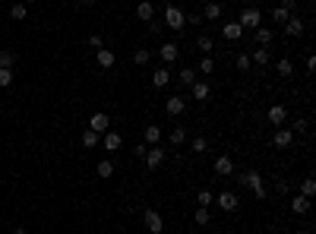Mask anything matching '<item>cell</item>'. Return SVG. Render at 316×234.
<instances>
[{
  "label": "cell",
  "instance_id": "1",
  "mask_svg": "<svg viewBox=\"0 0 316 234\" xmlns=\"http://www.w3.org/2000/svg\"><path fill=\"white\" fill-rule=\"evenodd\" d=\"M237 180H240V187H247V190H250L256 199H266V196H269V190H266V184H263V174H259L256 168L244 171V174H237Z\"/></svg>",
  "mask_w": 316,
  "mask_h": 234
},
{
  "label": "cell",
  "instance_id": "2",
  "mask_svg": "<svg viewBox=\"0 0 316 234\" xmlns=\"http://www.w3.org/2000/svg\"><path fill=\"white\" fill-rule=\"evenodd\" d=\"M161 16H165V25H168V29H171V32H180V29H184V25H187V13L180 10L177 3H168Z\"/></svg>",
  "mask_w": 316,
  "mask_h": 234
},
{
  "label": "cell",
  "instance_id": "3",
  "mask_svg": "<svg viewBox=\"0 0 316 234\" xmlns=\"http://www.w3.org/2000/svg\"><path fill=\"white\" fill-rule=\"evenodd\" d=\"M237 25L240 29H259V25H263V10H259V6H247L244 13H240V19H237Z\"/></svg>",
  "mask_w": 316,
  "mask_h": 234
},
{
  "label": "cell",
  "instance_id": "4",
  "mask_svg": "<svg viewBox=\"0 0 316 234\" xmlns=\"http://www.w3.org/2000/svg\"><path fill=\"white\" fill-rule=\"evenodd\" d=\"M165 158H168V152L161 149V146H149V149H146V158H143V162H146V168H149V171H158L161 165H165Z\"/></svg>",
  "mask_w": 316,
  "mask_h": 234
},
{
  "label": "cell",
  "instance_id": "5",
  "mask_svg": "<svg viewBox=\"0 0 316 234\" xmlns=\"http://www.w3.org/2000/svg\"><path fill=\"white\" fill-rule=\"evenodd\" d=\"M272 146H275V149H291V146H294V133L285 130V127H275V133H272Z\"/></svg>",
  "mask_w": 316,
  "mask_h": 234
},
{
  "label": "cell",
  "instance_id": "6",
  "mask_svg": "<svg viewBox=\"0 0 316 234\" xmlns=\"http://www.w3.org/2000/svg\"><path fill=\"white\" fill-rule=\"evenodd\" d=\"M143 222H146V231H149V234H161V231H165V222H161V215L155 209H146L143 212Z\"/></svg>",
  "mask_w": 316,
  "mask_h": 234
},
{
  "label": "cell",
  "instance_id": "7",
  "mask_svg": "<svg viewBox=\"0 0 316 234\" xmlns=\"http://www.w3.org/2000/svg\"><path fill=\"white\" fill-rule=\"evenodd\" d=\"M89 130H95L98 136H102V133H107V130H111V117H107L105 111H95V114L89 117Z\"/></svg>",
  "mask_w": 316,
  "mask_h": 234
},
{
  "label": "cell",
  "instance_id": "8",
  "mask_svg": "<svg viewBox=\"0 0 316 234\" xmlns=\"http://www.w3.org/2000/svg\"><path fill=\"white\" fill-rule=\"evenodd\" d=\"M215 203H218V209L221 212H234L240 206V199H237V193H228V190H221L218 196H215Z\"/></svg>",
  "mask_w": 316,
  "mask_h": 234
},
{
  "label": "cell",
  "instance_id": "9",
  "mask_svg": "<svg viewBox=\"0 0 316 234\" xmlns=\"http://www.w3.org/2000/svg\"><path fill=\"white\" fill-rule=\"evenodd\" d=\"M212 168H215V174H218V177H231V174H234V162H231V155H218Z\"/></svg>",
  "mask_w": 316,
  "mask_h": 234
},
{
  "label": "cell",
  "instance_id": "10",
  "mask_svg": "<svg viewBox=\"0 0 316 234\" xmlns=\"http://www.w3.org/2000/svg\"><path fill=\"white\" fill-rule=\"evenodd\" d=\"M102 146H105L107 152H120L124 139H120V133H117V130H107V133H102Z\"/></svg>",
  "mask_w": 316,
  "mask_h": 234
},
{
  "label": "cell",
  "instance_id": "11",
  "mask_svg": "<svg viewBox=\"0 0 316 234\" xmlns=\"http://www.w3.org/2000/svg\"><path fill=\"white\" fill-rule=\"evenodd\" d=\"M158 57L165 60V64H174V60L180 57V48L174 42H161V48H158Z\"/></svg>",
  "mask_w": 316,
  "mask_h": 234
},
{
  "label": "cell",
  "instance_id": "12",
  "mask_svg": "<svg viewBox=\"0 0 316 234\" xmlns=\"http://www.w3.org/2000/svg\"><path fill=\"white\" fill-rule=\"evenodd\" d=\"M190 95L196 98V102H209V95H212V85H209V83H203V79H196V83L190 85Z\"/></svg>",
  "mask_w": 316,
  "mask_h": 234
},
{
  "label": "cell",
  "instance_id": "13",
  "mask_svg": "<svg viewBox=\"0 0 316 234\" xmlns=\"http://www.w3.org/2000/svg\"><path fill=\"white\" fill-rule=\"evenodd\" d=\"M184 108H187V98L184 95H171V98H168V105H165V111L171 117H180V114H184Z\"/></svg>",
  "mask_w": 316,
  "mask_h": 234
},
{
  "label": "cell",
  "instance_id": "14",
  "mask_svg": "<svg viewBox=\"0 0 316 234\" xmlns=\"http://www.w3.org/2000/svg\"><path fill=\"white\" fill-rule=\"evenodd\" d=\"M136 19L139 22H152V19H155V6H152L149 0H139L136 3Z\"/></svg>",
  "mask_w": 316,
  "mask_h": 234
},
{
  "label": "cell",
  "instance_id": "15",
  "mask_svg": "<svg viewBox=\"0 0 316 234\" xmlns=\"http://www.w3.org/2000/svg\"><path fill=\"white\" fill-rule=\"evenodd\" d=\"M285 35L288 38H300V35H304V19H300V16H291L285 22Z\"/></svg>",
  "mask_w": 316,
  "mask_h": 234
},
{
  "label": "cell",
  "instance_id": "16",
  "mask_svg": "<svg viewBox=\"0 0 316 234\" xmlns=\"http://www.w3.org/2000/svg\"><path fill=\"white\" fill-rule=\"evenodd\" d=\"M291 212L294 215H307V212H310V199L300 196V193H294L291 196Z\"/></svg>",
  "mask_w": 316,
  "mask_h": 234
},
{
  "label": "cell",
  "instance_id": "17",
  "mask_svg": "<svg viewBox=\"0 0 316 234\" xmlns=\"http://www.w3.org/2000/svg\"><path fill=\"white\" fill-rule=\"evenodd\" d=\"M114 60H117V54H114V51H107V48L95 51V64L102 66V70H111V66H114Z\"/></svg>",
  "mask_w": 316,
  "mask_h": 234
},
{
  "label": "cell",
  "instance_id": "18",
  "mask_svg": "<svg viewBox=\"0 0 316 234\" xmlns=\"http://www.w3.org/2000/svg\"><path fill=\"white\" fill-rule=\"evenodd\" d=\"M285 120H288L285 105H272V108H269V124H272V127H281Z\"/></svg>",
  "mask_w": 316,
  "mask_h": 234
},
{
  "label": "cell",
  "instance_id": "19",
  "mask_svg": "<svg viewBox=\"0 0 316 234\" xmlns=\"http://www.w3.org/2000/svg\"><path fill=\"white\" fill-rule=\"evenodd\" d=\"M221 35H225L228 42H240V38H244V29H240L237 22H225L221 25Z\"/></svg>",
  "mask_w": 316,
  "mask_h": 234
},
{
  "label": "cell",
  "instance_id": "20",
  "mask_svg": "<svg viewBox=\"0 0 316 234\" xmlns=\"http://www.w3.org/2000/svg\"><path fill=\"white\" fill-rule=\"evenodd\" d=\"M275 73H278L281 79L294 76V64H291V57H278V60H275Z\"/></svg>",
  "mask_w": 316,
  "mask_h": 234
},
{
  "label": "cell",
  "instance_id": "21",
  "mask_svg": "<svg viewBox=\"0 0 316 234\" xmlns=\"http://www.w3.org/2000/svg\"><path fill=\"white\" fill-rule=\"evenodd\" d=\"M168 83H171V70H168V66H158V70L152 73V85H155V89H165Z\"/></svg>",
  "mask_w": 316,
  "mask_h": 234
},
{
  "label": "cell",
  "instance_id": "22",
  "mask_svg": "<svg viewBox=\"0 0 316 234\" xmlns=\"http://www.w3.org/2000/svg\"><path fill=\"white\" fill-rule=\"evenodd\" d=\"M253 38H256V48H269L272 44V29L259 25V29H253Z\"/></svg>",
  "mask_w": 316,
  "mask_h": 234
},
{
  "label": "cell",
  "instance_id": "23",
  "mask_svg": "<svg viewBox=\"0 0 316 234\" xmlns=\"http://www.w3.org/2000/svg\"><path fill=\"white\" fill-rule=\"evenodd\" d=\"M143 143H146V146H158V143H161V127H155V124H149V127H146Z\"/></svg>",
  "mask_w": 316,
  "mask_h": 234
},
{
  "label": "cell",
  "instance_id": "24",
  "mask_svg": "<svg viewBox=\"0 0 316 234\" xmlns=\"http://www.w3.org/2000/svg\"><path fill=\"white\" fill-rule=\"evenodd\" d=\"M79 143H83V149H95V146H102V136H98L95 130H85Z\"/></svg>",
  "mask_w": 316,
  "mask_h": 234
},
{
  "label": "cell",
  "instance_id": "25",
  "mask_svg": "<svg viewBox=\"0 0 316 234\" xmlns=\"http://www.w3.org/2000/svg\"><path fill=\"white\" fill-rule=\"evenodd\" d=\"M250 60H253V64H259V66H269V64H272V54H269V48H256L250 54Z\"/></svg>",
  "mask_w": 316,
  "mask_h": 234
},
{
  "label": "cell",
  "instance_id": "26",
  "mask_svg": "<svg viewBox=\"0 0 316 234\" xmlns=\"http://www.w3.org/2000/svg\"><path fill=\"white\" fill-rule=\"evenodd\" d=\"M297 193H300V196H307V199H313V196H316V180H313V177H304V180H300V190H297Z\"/></svg>",
  "mask_w": 316,
  "mask_h": 234
},
{
  "label": "cell",
  "instance_id": "27",
  "mask_svg": "<svg viewBox=\"0 0 316 234\" xmlns=\"http://www.w3.org/2000/svg\"><path fill=\"white\" fill-rule=\"evenodd\" d=\"M203 19H221V3H218V0H209V3H206Z\"/></svg>",
  "mask_w": 316,
  "mask_h": 234
},
{
  "label": "cell",
  "instance_id": "28",
  "mask_svg": "<svg viewBox=\"0 0 316 234\" xmlns=\"http://www.w3.org/2000/svg\"><path fill=\"white\" fill-rule=\"evenodd\" d=\"M149 60H152V51H149V48H136V51H133V64L146 66Z\"/></svg>",
  "mask_w": 316,
  "mask_h": 234
},
{
  "label": "cell",
  "instance_id": "29",
  "mask_svg": "<svg viewBox=\"0 0 316 234\" xmlns=\"http://www.w3.org/2000/svg\"><path fill=\"white\" fill-rule=\"evenodd\" d=\"M95 174H98V177H111V174H114V162H111V158L98 162V165H95Z\"/></svg>",
  "mask_w": 316,
  "mask_h": 234
},
{
  "label": "cell",
  "instance_id": "30",
  "mask_svg": "<svg viewBox=\"0 0 316 234\" xmlns=\"http://www.w3.org/2000/svg\"><path fill=\"white\" fill-rule=\"evenodd\" d=\"M212 203H215V193H212V190H199V193H196V206H203V209H209Z\"/></svg>",
  "mask_w": 316,
  "mask_h": 234
},
{
  "label": "cell",
  "instance_id": "31",
  "mask_svg": "<svg viewBox=\"0 0 316 234\" xmlns=\"http://www.w3.org/2000/svg\"><path fill=\"white\" fill-rule=\"evenodd\" d=\"M196 70H199V73H206V76H209V73H215V57H212V54H206V57L196 64Z\"/></svg>",
  "mask_w": 316,
  "mask_h": 234
},
{
  "label": "cell",
  "instance_id": "32",
  "mask_svg": "<svg viewBox=\"0 0 316 234\" xmlns=\"http://www.w3.org/2000/svg\"><path fill=\"white\" fill-rule=\"evenodd\" d=\"M288 19H291V13H288V10H285V6H281V3H278V6H275V10H272V22H278V25H285V22H288Z\"/></svg>",
  "mask_w": 316,
  "mask_h": 234
},
{
  "label": "cell",
  "instance_id": "33",
  "mask_svg": "<svg viewBox=\"0 0 316 234\" xmlns=\"http://www.w3.org/2000/svg\"><path fill=\"white\" fill-rule=\"evenodd\" d=\"M168 143H171V146L187 143V130H184V127H174V130H171V136H168Z\"/></svg>",
  "mask_w": 316,
  "mask_h": 234
},
{
  "label": "cell",
  "instance_id": "34",
  "mask_svg": "<svg viewBox=\"0 0 316 234\" xmlns=\"http://www.w3.org/2000/svg\"><path fill=\"white\" fill-rule=\"evenodd\" d=\"M0 66H6V70H13V66H16V54H13L10 48L0 51Z\"/></svg>",
  "mask_w": 316,
  "mask_h": 234
},
{
  "label": "cell",
  "instance_id": "35",
  "mask_svg": "<svg viewBox=\"0 0 316 234\" xmlns=\"http://www.w3.org/2000/svg\"><path fill=\"white\" fill-rule=\"evenodd\" d=\"M25 16H29V10H25V3H13V6H10V19H16V22H22Z\"/></svg>",
  "mask_w": 316,
  "mask_h": 234
},
{
  "label": "cell",
  "instance_id": "36",
  "mask_svg": "<svg viewBox=\"0 0 316 234\" xmlns=\"http://www.w3.org/2000/svg\"><path fill=\"white\" fill-rule=\"evenodd\" d=\"M196 48L203 51V54H212V48H215V38H209V35H199V38H196Z\"/></svg>",
  "mask_w": 316,
  "mask_h": 234
},
{
  "label": "cell",
  "instance_id": "37",
  "mask_svg": "<svg viewBox=\"0 0 316 234\" xmlns=\"http://www.w3.org/2000/svg\"><path fill=\"white\" fill-rule=\"evenodd\" d=\"M180 83L193 85V83H196V70H193V66H184V70H180Z\"/></svg>",
  "mask_w": 316,
  "mask_h": 234
},
{
  "label": "cell",
  "instance_id": "38",
  "mask_svg": "<svg viewBox=\"0 0 316 234\" xmlns=\"http://www.w3.org/2000/svg\"><path fill=\"white\" fill-rule=\"evenodd\" d=\"M193 218H196V225H199V228H203V225H209V222H212L209 209H203V206H196V215H193Z\"/></svg>",
  "mask_w": 316,
  "mask_h": 234
},
{
  "label": "cell",
  "instance_id": "39",
  "mask_svg": "<svg viewBox=\"0 0 316 234\" xmlns=\"http://www.w3.org/2000/svg\"><path fill=\"white\" fill-rule=\"evenodd\" d=\"M193 152H196V155H199V152H206V149H209V139H206V136H196V139H193Z\"/></svg>",
  "mask_w": 316,
  "mask_h": 234
},
{
  "label": "cell",
  "instance_id": "40",
  "mask_svg": "<svg viewBox=\"0 0 316 234\" xmlns=\"http://www.w3.org/2000/svg\"><path fill=\"white\" fill-rule=\"evenodd\" d=\"M291 133H294V136L307 133V120H304V117H294V124H291Z\"/></svg>",
  "mask_w": 316,
  "mask_h": 234
},
{
  "label": "cell",
  "instance_id": "41",
  "mask_svg": "<svg viewBox=\"0 0 316 234\" xmlns=\"http://www.w3.org/2000/svg\"><path fill=\"white\" fill-rule=\"evenodd\" d=\"M89 48H92V51H102V48H105V38L98 35V32H95V35H89Z\"/></svg>",
  "mask_w": 316,
  "mask_h": 234
},
{
  "label": "cell",
  "instance_id": "42",
  "mask_svg": "<svg viewBox=\"0 0 316 234\" xmlns=\"http://www.w3.org/2000/svg\"><path fill=\"white\" fill-rule=\"evenodd\" d=\"M13 83V70H6V66H0V85H3V89H6V85H10Z\"/></svg>",
  "mask_w": 316,
  "mask_h": 234
},
{
  "label": "cell",
  "instance_id": "43",
  "mask_svg": "<svg viewBox=\"0 0 316 234\" xmlns=\"http://www.w3.org/2000/svg\"><path fill=\"white\" fill-rule=\"evenodd\" d=\"M250 66H253L250 54H237V70H250Z\"/></svg>",
  "mask_w": 316,
  "mask_h": 234
},
{
  "label": "cell",
  "instance_id": "44",
  "mask_svg": "<svg viewBox=\"0 0 316 234\" xmlns=\"http://www.w3.org/2000/svg\"><path fill=\"white\" fill-rule=\"evenodd\" d=\"M146 25H149L152 35H161V32H165V22H155V19H152V22H146Z\"/></svg>",
  "mask_w": 316,
  "mask_h": 234
},
{
  "label": "cell",
  "instance_id": "45",
  "mask_svg": "<svg viewBox=\"0 0 316 234\" xmlns=\"http://www.w3.org/2000/svg\"><path fill=\"white\" fill-rule=\"evenodd\" d=\"M187 22L190 25H203V13H187Z\"/></svg>",
  "mask_w": 316,
  "mask_h": 234
},
{
  "label": "cell",
  "instance_id": "46",
  "mask_svg": "<svg viewBox=\"0 0 316 234\" xmlns=\"http://www.w3.org/2000/svg\"><path fill=\"white\" fill-rule=\"evenodd\" d=\"M146 149H149L146 143H136V146H133V155H136V158H146Z\"/></svg>",
  "mask_w": 316,
  "mask_h": 234
},
{
  "label": "cell",
  "instance_id": "47",
  "mask_svg": "<svg viewBox=\"0 0 316 234\" xmlns=\"http://www.w3.org/2000/svg\"><path fill=\"white\" fill-rule=\"evenodd\" d=\"M281 6H285V10H288V13H291V16H294V0H281Z\"/></svg>",
  "mask_w": 316,
  "mask_h": 234
},
{
  "label": "cell",
  "instance_id": "48",
  "mask_svg": "<svg viewBox=\"0 0 316 234\" xmlns=\"http://www.w3.org/2000/svg\"><path fill=\"white\" fill-rule=\"evenodd\" d=\"M13 234H29V231H25V228H22V225H19V228H16V231H13Z\"/></svg>",
  "mask_w": 316,
  "mask_h": 234
},
{
  "label": "cell",
  "instance_id": "49",
  "mask_svg": "<svg viewBox=\"0 0 316 234\" xmlns=\"http://www.w3.org/2000/svg\"><path fill=\"white\" fill-rule=\"evenodd\" d=\"M22 3H25V6H29V3H35V0H22Z\"/></svg>",
  "mask_w": 316,
  "mask_h": 234
},
{
  "label": "cell",
  "instance_id": "50",
  "mask_svg": "<svg viewBox=\"0 0 316 234\" xmlns=\"http://www.w3.org/2000/svg\"><path fill=\"white\" fill-rule=\"evenodd\" d=\"M83 3H95V0H83Z\"/></svg>",
  "mask_w": 316,
  "mask_h": 234
}]
</instances>
